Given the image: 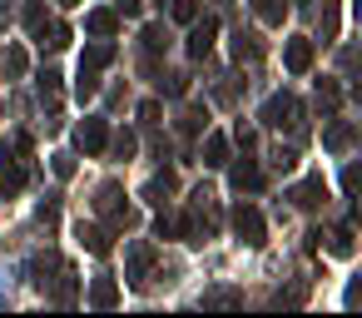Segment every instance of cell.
Here are the masks:
<instances>
[{
    "instance_id": "7c38bea8",
    "label": "cell",
    "mask_w": 362,
    "mask_h": 318,
    "mask_svg": "<svg viewBox=\"0 0 362 318\" xmlns=\"http://www.w3.org/2000/svg\"><path fill=\"white\" fill-rule=\"evenodd\" d=\"M115 298H119V288H115V283H110V278H100V283H95V288H90V303H100V308H110V303H115Z\"/></svg>"
},
{
    "instance_id": "44dd1931",
    "label": "cell",
    "mask_w": 362,
    "mask_h": 318,
    "mask_svg": "<svg viewBox=\"0 0 362 318\" xmlns=\"http://www.w3.org/2000/svg\"><path fill=\"white\" fill-rule=\"evenodd\" d=\"M174 16L179 21H194V0H174Z\"/></svg>"
},
{
    "instance_id": "7402d4cb",
    "label": "cell",
    "mask_w": 362,
    "mask_h": 318,
    "mask_svg": "<svg viewBox=\"0 0 362 318\" xmlns=\"http://www.w3.org/2000/svg\"><path fill=\"white\" fill-rule=\"evenodd\" d=\"M55 174H60V179H65V174H75V159H70V154H60V159H55Z\"/></svg>"
},
{
    "instance_id": "d6986e66",
    "label": "cell",
    "mask_w": 362,
    "mask_h": 318,
    "mask_svg": "<svg viewBox=\"0 0 362 318\" xmlns=\"http://www.w3.org/2000/svg\"><path fill=\"white\" fill-rule=\"evenodd\" d=\"M273 164H278V169H283V174H288V169H293V164H298V154H293V149H278V154H273Z\"/></svg>"
},
{
    "instance_id": "5b68a950",
    "label": "cell",
    "mask_w": 362,
    "mask_h": 318,
    "mask_svg": "<svg viewBox=\"0 0 362 318\" xmlns=\"http://www.w3.org/2000/svg\"><path fill=\"white\" fill-rule=\"evenodd\" d=\"M322 199H327L322 179H308V184H298V189H293V204H298V209H317Z\"/></svg>"
},
{
    "instance_id": "ffe728a7",
    "label": "cell",
    "mask_w": 362,
    "mask_h": 318,
    "mask_svg": "<svg viewBox=\"0 0 362 318\" xmlns=\"http://www.w3.org/2000/svg\"><path fill=\"white\" fill-rule=\"evenodd\" d=\"M6 70H11V75H21V70H25V55H21V50H11V55H6Z\"/></svg>"
},
{
    "instance_id": "ac0fdd59",
    "label": "cell",
    "mask_w": 362,
    "mask_h": 318,
    "mask_svg": "<svg viewBox=\"0 0 362 318\" xmlns=\"http://www.w3.org/2000/svg\"><path fill=\"white\" fill-rule=\"evenodd\" d=\"M159 90H164V95H184V75H164Z\"/></svg>"
},
{
    "instance_id": "9c48e42d",
    "label": "cell",
    "mask_w": 362,
    "mask_h": 318,
    "mask_svg": "<svg viewBox=\"0 0 362 318\" xmlns=\"http://www.w3.org/2000/svg\"><path fill=\"white\" fill-rule=\"evenodd\" d=\"M80 144H85V149H100V144H105V125H100V120H85V125H80Z\"/></svg>"
},
{
    "instance_id": "8992f818",
    "label": "cell",
    "mask_w": 362,
    "mask_h": 318,
    "mask_svg": "<svg viewBox=\"0 0 362 318\" xmlns=\"http://www.w3.org/2000/svg\"><path fill=\"white\" fill-rule=\"evenodd\" d=\"M268 125H298V105L283 95V100H273L268 105Z\"/></svg>"
},
{
    "instance_id": "e0dca14e",
    "label": "cell",
    "mask_w": 362,
    "mask_h": 318,
    "mask_svg": "<svg viewBox=\"0 0 362 318\" xmlns=\"http://www.w3.org/2000/svg\"><path fill=\"white\" fill-rule=\"evenodd\" d=\"M144 45H149V50H164V45H169V35H164L159 25H149V30H144Z\"/></svg>"
},
{
    "instance_id": "2e32d148",
    "label": "cell",
    "mask_w": 362,
    "mask_h": 318,
    "mask_svg": "<svg viewBox=\"0 0 362 318\" xmlns=\"http://www.w3.org/2000/svg\"><path fill=\"white\" fill-rule=\"evenodd\" d=\"M332 254H342V259L352 254V229H337V234H332Z\"/></svg>"
},
{
    "instance_id": "ba28073f",
    "label": "cell",
    "mask_w": 362,
    "mask_h": 318,
    "mask_svg": "<svg viewBox=\"0 0 362 318\" xmlns=\"http://www.w3.org/2000/svg\"><path fill=\"white\" fill-rule=\"evenodd\" d=\"M223 159H228V140H223V135H209V144H204V164L218 169Z\"/></svg>"
},
{
    "instance_id": "277c9868",
    "label": "cell",
    "mask_w": 362,
    "mask_h": 318,
    "mask_svg": "<svg viewBox=\"0 0 362 318\" xmlns=\"http://www.w3.org/2000/svg\"><path fill=\"white\" fill-rule=\"evenodd\" d=\"M283 60H288V70H293V75H303V70L313 65V40H293V45L283 50Z\"/></svg>"
},
{
    "instance_id": "3957f363",
    "label": "cell",
    "mask_w": 362,
    "mask_h": 318,
    "mask_svg": "<svg viewBox=\"0 0 362 318\" xmlns=\"http://www.w3.org/2000/svg\"><path fill=\"white\" fill-rule=\"evenodd\" d=\"M21 184H25V169L11 159V149H0V189H11V194H16Z\"/></svg>"
},
{
    "instance_id": "7a4b0ae2",
    "label": "cell",
    "mask_w": 362,
    "mask_h": 318,
    "mask_svg": "<svg viewBox=\"0 0 362 318\" xmlns=\"http://www.w3.org/2000/svg\"><path fill=\"white\" fill-rule=\"evenodd\" d=\"M214 35H218V21H204V25H194V35H189V55H209L214 50Z\"/></svg>"
},
{
    "instance_id": "30bf717a",
    "label": "cell",
    "mask_w": 362,
    "mask_h": 318,
    "mask_svg": "<svg viewBox=\"0 0 362 318\" xmlns=\"http://www.w3.org/2000/svg\"><path fill=\"white\" fill-rule=\"evenodd\" d=\"M253 11H258L268 25H278V21L288 16V6H283V0H253Z\"/></svg>"
},
{
    "instance_id": "8fae6325",
    "label": "cell",
    "mask_w": 362,
    "mask_h": 318,
    "mask_svg": "<svg viewBox=\"0 0 362 318\" xmlns=\"http://www.w3.org/2000/svg\"><path fill=\"white\" fill-rule=\"evenodd\" d=\"M85 30H90V35H115V16H110V11H95V16L85 21Z\"/></svg>"
},
{
    "instance_id": "5bb4252c",
    "label": "cell",
    "mask_w": 362,
    "mask_h": 318,
    "mask_svg": "<svg viewBox=\"0 0 362 318\" xmlns=\"http://www.w3.org/2000/svg\"><path fill=\"white\" fill-rule=\"evenodd\" d=\"M233 184H238V189H258V184H263V174H258L253 164H238V169H233Z\"/></svg>"
},
{
    "instance_id": "52a82bcc",
    "label": "cell",
    "mask_w": 362,
    "mask_h": 318,
    "mask_svg": "<svg viewBox=\"0 0 362 318\" xmlns=\"http://www.w3.org/2000/svg\"><path fill=\"white\" fill-rule=\"evenodd\" d=\"M80 244H85L90 254H110V234L95 229V224H80Z\"/></svg>"
},
{
    "instance_id": "9a60e30c",
    "label": "cell",
    "mask_w": 362,
    "mask_h": 318,
    "mask_svg": "<svg viewBox=\"0 0 362 318\" xmlns=\"http://www.w3.org/2000/svg\"><path fill=\"white\" fill-rule=\"evenodd\" d=\"M233 55H238V60H253V55H258V40L238 30V35H233Z\"/></svg>"
},
{
    "instance_id": "6da1fadb",
    "label": "cell",
    "mask_w": 362,
    "mask_h": 318,
    "mask_svg": "<svg viewBox=\"0 0 362 318\" xmlns=\"http://www.w3.org/2000/svg\"><path fill=\"white\" fill-rule=\"evenodd\" d=\"M233 229H238V239H243L248 249H258V244L268 239V229H263V214H258L253 204H238V209H233Z\"/></svg>"
},
{
    "instance_id": "4fadbf2b",
    "label": "cell",
    "mask_w": 362,
    "mask_h": 318,
    "mask_svg": "<svg viewBox=\"0 0 362 318\" xmlns=\"http://www.w3.org/2000/svg\"><path fill=\"white\" fill-rule=\"evenodd\" d=\"M110 60H115V45H105V40L85 50V65H90V70H95V65H110Z\"/></svg>"
}]
</instances>
